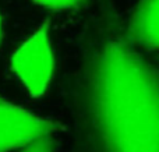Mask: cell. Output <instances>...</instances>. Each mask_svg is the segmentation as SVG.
Listing matches in <instances>:
<instances>
[{"label": "cell", "mask_w": 159, "mask_h": 152, "mask_svg": "<svg viewBox=\"0 0 159 152\" xmlns=\"http://www.w3.org/2000/svg\"><path fill=\"white\" fill-rule=\"evenodd\" d=\"M71 152H159V64L106 18L84 38Z\"/></svg>", "instance_id": "cell-1"}, {"label": "cell", "mask_w": 159, "mask_h": 152, "mask_svg": "<svg viewBox=\"0 0 159 152\" xmlns=\"http://www.w3.org/2000/svg\"><path fill=\"white\" fill-rule=\"evenodd\" d=\"M10 66L31 96L39 98L46 92L55 73V52L48 24L39 25L14 50Z\"/></svg>", "instance_id": "cell-2"}, {"label": "cell", "mask_w": 159, "mask_h": 152, "mask_svg": "<svg viewBox=\"0 0 159 152\" xmlns=\"http://www.w3.org/2000/svg\"><path fill=\"white\" fill-rule=\"evenodd\" d=\"M57 130L53 120L45 119L0 96V152L25 150Z\"/></svg>", "instance_id": "cell-3"}, {"label": "cell", "mask_w": 159, "mask_h": 152, "mask_svg": "<svg viewBox=\"0 0 159 152\" xmlns=\"http://www.w3.org/2000/svg\"><path fill=\"white\" fill-rule=\"evenodd\" d=\"M134 43L159 50V0H141L129 28Z\"/></svg>", "instance_id": "cell-4"}, {"label": "cell", "mask_w": 159, "mask_h": 152, "mask_svg": "<svg viewBox=\"0 0 159 152\" xmlns=\"http://www.w3.org/2000/svg\"><path fill=\"white\" fill-rule=\"evenodd\" d=\"M36 4L52 10H66L78 6L82 0H34Z\"/></svg>", "instance_id": "cell-5"}, {"label": "cell", "mask_w": 159, "mask_h": 152, "mask_svg": "<svg viewBox=\"0 0 159 152\" xmlns=\"http://www.w3.org/2000/svg\"><path fill=\"white\" fill-rule=\"evenodd\" d=\"M21 152H55V142L52 141V138L42 140V141L22 150Z\"/></svg>", "instance_id": "cell-6"}, {"label": "cell", "mask_w": 159, "mask_h": 152, "mask_svg": "<svg viewBox=\"0 0 159 152\" xmlns=\"http://www.w3.org/2000/svg\"><path fill=\"white\" fill-rule=\"evenodd\" d=\"M2 38H3V20L0 16V43H2Z\"/></svg>", "instance_id": "cell-7"}]
</instances>
